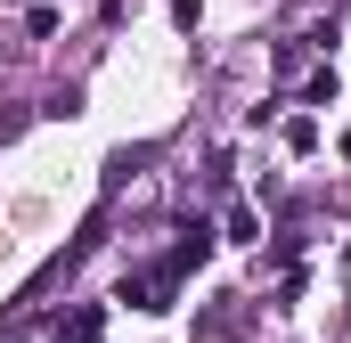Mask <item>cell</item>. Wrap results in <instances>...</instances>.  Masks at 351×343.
Returning <instances> with one entry per match:
<instances>
[{"label":"cell","mask_w":351,"mask_h":343,"mask_svg":"<svg viewBox=\"0 0 351 343\" xmlns=\"http://www.w3.org/2000/svg\"><path fill=\"white\" fill-rule=\"evenodd\" d=\"M98 327H106V311H98V303H82V311H74V327H58L49 343H98Z\"/></svg>","instance_id":"2"},{"label":"cell","mask_w":351,"mask_h":343,"mask_svg":"<svg viewBox=\"0 0 351 343\" xmlns=\"http://www.w3.org/2000/svg\"><path fill=\"white\" fill-rule=\"evenodd\" d=\"M172 286H180L172 261H147V270L123 278V303H139V311H172Z\"/></svg>","instance_id":"1"}]
</instances>
